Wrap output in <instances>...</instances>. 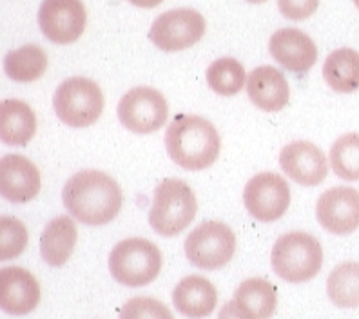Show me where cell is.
Returning a JSON list of instances; mask_svg holds the SVG:
<instances>
[{
	"label": "cell",
	"mask_w": 359,
	"mask_h": 319,
	"mask_svg": "<svg viewBox=\"0 0 359 319\" xmlns=\"http://www.w3.org/2000/svg\"><path fill=\"white\" fill-rule=\"evenodd\" d=\"M62 201L71 218L91 227H100L118 216L123 194L120 185L107 172L88 169L67 179L62 191Z\"/></svg>",
	"instance_id": "1"
},
{
	"label": "cell",
	"mask_w": 359,
	"mask_h": 319,
	"mask_svg": "<svg viewBox=\"0 0 359 319\" xmlns=\"http://www.w3.org/2000/svg\"><path fill=\"white\" fill-rule=\"evenodd\" d=\"M165 147L176 165L185 171H203L216 162L222 140L207 118L178 114L167 127Z\"/></svg>",
	"instance_id": "2"
},
{
	"label": "cell",
	"mask_w": 359,
	"mask_h": 319,
	"mask_svg": "<svg viewBox=\"0 0 359 319\" xmlns=\"http://www.w3.org/2000/svg\"><path fill=\"white\" fill-rule=\"evenodd\" d=\"M272 271L289 283H305L318 276L323 265L321 243L309 232H287L271 252Z\"/></svg>",
	"instance_id": "3"
},
{
	"label": "cell",
	"mask_w": 359,
	"mask_h": 319,
	"mask_svg": "<svg viewBox=\"0 0 359 319\" xmlns=\"http://www.w3.org/2000/svg\"><path fill=\"white\" fill-rule=\"evenodd\" d=\"M198 203L193 189L178 178H167L154 189L149 223L160 236H176L196 218Z\"/></svg>",
	"instance_id": "4"
},
{
	"label": "cell",
	"mask_w": 359,
	"mask_h": 319,
	"mask_svg": "<svg viewBox=\"0 0 359 319\" xmlns=\"http://www.w3.org/2000/svg\"><path fill=\"white\" fill-rule=\"evenodd\" d=\"M162 271V252L153 241L128 238L113 247L109 272L123 287H145L153 283Z\"/></svg>",
	"instance_id": "5"
},
{
	"label": "cell",
	"mask_w": 359,
	"mask_h": 319,
	"mask_svg": "<svg viewBox=\"0 0 359 319\" xmlns=\"http://www.w3.org/2000/svg\"><path fill=\"white\" fill-rule=\"evenodd\" d=\"M104 93L98 83L86 76H71L62 82L53 97L55 113L69 127H89L104 111Z\"/></svg>",
	"instance_id": "6"
},
{
	"label": "cell",
	"mask_w": 359,
	"mask_h": 319,
	"mask_svg": "<svg viewBox=\"0 0 359 319\" xmlns=\"http://www.w3.org/2000/svg\"><path fill=\"white\" fill-rule=\"evenodd\" d=\"M185 256L203 271L225 267L236 252V236L224 222H203L187 236Z\"/></svg>",
	"instance_id": "7"
},
{
	"label": "cell",
	"mask_w": 359,
	"mask_h": 319,
	"mask_svg": "<svg viewBox=\"0 0 359 319\" xmlns=\"http://www.w3.org/2000/svg\"><path fill=\"white\" fill-rule=\"evenodd\" d=\"M205 18L196 9H171L158 15L151 26L149 39L162 51H182L198 44L205 35Z\"/></svg>",
	"instance_id": "8"
},
{
	"label": "cell",
	"mask_w": 359,
	"mask_h": 319,
	"mask_svg": "<svg viewBox=\"0 0 359 319\" xmlns=\"http://www.w3.org/2000/svg\"><path fill=\"white\" fill-rule=\"evenodd\" d=\"M169 116V104L162 93L147 86L129 89L118 102V118L128 131L149 135L158 131Z\"/></svg>",
	"instance_id": "9"
},
{
	"label": "cell",
	"mask_w": 359,
	"mask_h": 319,
	"mask_svg": "<svg viewBox=\"0 0 359 319\" xmlns=\"http://www.w3.org/2000/svg\"><path fill=\"white\" fill-rule=\"evenodd\" d=\"M243 203L258 222H276L290 205V187L287 179L276 172H259L247 182Z\"/></svg>",
	"instance_id": "10"
},
{
	"label": "cell",
	"mask_w": 359,
	"mask_h": 319,
	"mask_svg": "<svg viewBox=\"0 0 359 319\" xmlns=\"http://www.w3.org/2000/svg\"><path fill=\"white\" fill-rule=\"evenodd\" d=\"M82 0H44L39 9L40 29L53 44H73L86 27Z\"/></svg>",
	"instance_id": "11"
},
{
	"label": "cell",
	"mask_w": 359,
	"mask_h": 319,
	"mask_svg": "<svg viewBox=\"0 0 359 319\" xmlns=\"http://www.w3.org/2000/svg\"><path fill=\"white\" fill-rule=\"evenodd\" d=\"M316 218L330 234H352L359 229V191L354 187L325 191L316 203Z\"/></svg>",
	"instance_id": "12"
},
{
	"label": "cell",
	"mask_w": 359,
	"mask_h": 319,
	"mask_svg": "<svg viewBox=\"0 0 359 319\" xmlns=\"http://www.w3.org/2000/svg\"><path fill=\"white\" fill-rule=\"evenodd\" d=\"M280 165L285 175L303 187L320 185L329 172V162L323 151L303 140L292 142L281 149Z\"/></svg>",
	"instance_id": "13"
},
{
	"label": "cell",
	"mask_w": 359,
	"mask_h": 319,
	"mask_svg": "<svg viewBox=\"0 0 359 319\" xmlns=\"http://www.w3.org/2000/svg\"><path fill=\"white\" fill-rule=\"evenodd\" d=\"M271 57L292 73H307L318 60V48L314 40L296 27L278 29L269 40Z\"/></svg>",
	"instance_id": "14"
},
{
	"label": "cell",
	"mask_w": 359,
	"mask_h": 319,
	"mask_svg": "<svg viewBox=\"0 0 359 319\" xmlns=\"http://www.w3.org/2000/svg\"><path fill=\"white\" fill-rule=\"evenodd\" d=\"M0 193L9 203H27L40 193V172L29 158L8 154L0 160Z\"/></svg>",
	"instance_id": "15"
},
{
	"label": "cell",
	"mask_w": 359,
	"mask_h": 319,
	"mask_svg": "<svg viewBox=\"0 0 359 319\" xmlns=\"http://www.w3.org/2000/svg\"><path fill=\"white\" fill-rule=\"evenodd\" d=\"M40 303V285L29 271L6 267L0 271V306L11 315H26Z\"/></svg>",
	"instance_id": "16"
},
{
	"label": "cell",
	"mask_w": 359,
	"mask_h": 319,
	"mask_svg": "<svg viewBox=\"0 0 359 319\" xmlns=\"http://www.w3.org/2000/svg\"><path fill=\"white\" fill-rule=\"evenodd\" d=\"M247 95L250 102L262 111L278 113L289 104V82L280 69L272 66L256 67L247 79Z\"/></svg>",
	"instance_id": "17"
},
{
	"label": "cell",
	"mask_w": 359,
	"mask_h": 319,
	"mask_svg": "<svg viewBox=\"0 0 359 319\" xmlns=\"http://www.w3.org/2000/svg\"><path fill=\"white\" fill-rule=\"evenodd\" d=\"M216 287L203 276H185L172 290V305L189 319L207 318L216 308Z\"/></svg>",
	"instance_id": "18"
},
{
	"label": "cell",
	"mask_w": 359,
	"mask_h": 319,
	"mask_svg": "<svg viewBox=\"0 0 359 319\" xmlns=\"http://www.w3.org/2000/svg\"><path fill=\"white\" fill-rule=\"evenodd\" d=\"M76 241H79V231L73 218L57 216L46 225L40 236V254L48 265L62 267L66 265V262H69Z\"/></svg>",
	"instance_id": "19"
},
{
	"label": "cell",
	"mask_w": 359,
	"mask_h": 319,
	"mask_svg": "<svg viewBox=\"0 0 359 319\" xmlns=\"http://www.w3.org/2000/svg\"><path fill=\"white\" fill-rule=\"evenodd\" d=\"M36 133V116L22 100H4L0 104V140L8 145H27Z\"/></svg>",
	"instance_id": "20"
},
{
	"label": "cell",
	"mask_w": 359,
	"mask_h": 319,
	"mask_svg": "<svg viewBox=\"0 0 359 319\" xmlns=\"http://www.w3.org/2000/svg\"><path fill=\"white\" fill-rule=\"evenodd\" d=\"M234 301L249 319H269L276 311V289L265 278H249L236 289Z\"/></svg>",
	"instance_id": "21"
},
{
	"label": "cell",
	"mask_w": 359,
	"mask_h": 319,
	"mask_svg": "<svg viewBox=\"0 0 359 319\" xmlns=\"http://www.w3.org/2000/svg\"><path fill=\"white\" fill-rule=\"evenodd\" d=\"M323 79L337 93L359 89V53L351 48L332 51L323 64Z\"/></svg>",
	"instance_id": "22"
},
{
	"label": "cell",
	"mask_w": 359,
	"mask_h": 319,
	"mask_svg": "<svg viewBox=\"0 0 359 319\" xmlns=\"http://www.w3.org/2000/svg\"><path fill=\"white\" fill-rule=\"evenodd\" d=\"M4 69L15 82H35L48 69V55L40 46L26 44L6 55Z\"/></svg>",
	"instance_id": "23"
},
{
	"label": "cell",
	"mask_w": 359,
	"mask_h": 319,
	"mask_svg": "<svg viewBox=\"0 0 359 319\" xmlns=\"http://www.w3.org/2000/svg\"><path fill=\"white\" fill-rule=\"evenodd\" d=\"M327 296L339 308L359 306V263L345 262L330 272Z\"/></svg>",
	"instance_id": "24"
},
{
	"label": "cell",
	"mask_w": 359,
	"mask_h": 319,
	"mask_svg": "<svg viewBox=\"0 0 359 319\" xmlns=\"http://www.w3.org/2000/svg\"><path fill=\"white\" fill-rule=\"evenodd\" d=\"M207 83L222 97H234L247 83L245 69L236 58H218L207 69Z\"/></svg>",
	"instance_id": "25"
},
{
	"label": "cell",
	"mask_w": 359,
	"mask_h": 319,
	"mask_svg": "<svg viewBox=\"0 0 359 319\" xmlns=\"http://www.w3.org/2000/svg\"><path fill=\"white\" fill-rule=\"evenodd\" d=\"M330 165L337 178L345 182L359 179V133H348L334 142L330 149Z\"/></svg>",
	"instance_id": "26"
},
{
	"label": "cell",
	"mask_w": 359,
	"mask_h": 319,
	"mask_svg": "<svg viewBox=\"0 0 359 319\" xmlns=\"http://www.w3.org/2000/svg\"><path fill=\"white\" fill-rule=\"evenodd\" d=\"M27 245V229L18 218H0V258L13 259L24 252Z\"/></svg>",
	"instance_id": "27"
},
{
	"label": "cell",
	"mask_w": 359,
	"mask_h": 319,
	"mask_svg": "<svg viewBox=\"0 0 359 319\" xmlns=\"http://www.w3.org/2000/svg\"><path fill=\"white\" fill-rule=\"evenodd\" d=\"M120 319H175L165 303L154 297H131L120 311Z\"/></svg>",
	"instance_id": "28"
},
{
	"label": "cell",
	"mask_w": 359,
	"mask_h": 319,
	"mask_svg": "<svg viewBox=\"0 0 359 319\" xmlns=\"http://www.w3.org/2000/svg\"><path fill=\"white\" fill-rule=\"evenodd\" d=\"M320 0H278L281 15L289 20H305L316 13Z\"/></svg>",
	"instance_id": "29"
},
{
	"label": "cell",
	"mask_w": 359,
	"mask_h": 319,
	"mask_svg": "<svg viewBox=\"0 0 359 319\" xmlns=\"http://www.w3.org/2000/svg\"><path fill=\"white\" fill-rule=\"evenodd\" d=\"M218 319H249V318L240 311V306H238L236 301L232 299V301H227L222 308H219Z\"/></svg>",
	"instance_id": "30"
},
{
	"label": "cell",
	"mask_w": 359,
	"mask_h": 319,
	"mask_svg": "<svg viewBox=\"0 0 359 319\" xmlns=\"http://www.w3.org/2000/svg\"><path fill=\"white\" fill-rule=\"evenodd\" d=\"M131 2L133 6H138V8H144V9H149V8H156L163 2V0H128Z\"/></svg>",
	"instance_id": "31"
},
{
	"label": "cell",
	"mask_w": 359,
	"mask_h": 319,
	"mask_svg": "<svg viewBox=\"0 0 359 319\" xmlns=\"http://www.w3.org/2000/svg\"><path fill=\"white\" fill-rule=\"evenodd\" d=\"M250 4H263V2H267V0H247Z\"/></svg>",
	"instance_id": "32"
},
{
	"label": "cell",
	"mask_w": 359,
	"mask_h": 319,
	"mask_svg": "<svg viewBox=\"0 0 359 319\" xmlns=\"http://www.w3.org/2000/svg\"><path fill=\"white\" fill-rule=\"evenodd\" d=\"M354 4H355V8L359 9V0H354Z\"/></svg>",
	"instance_id": "33"
}]
</instances>
